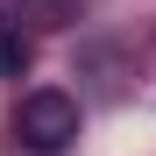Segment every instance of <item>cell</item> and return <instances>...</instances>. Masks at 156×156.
I'll return each instance as SVG.
<instances>
[{
	"instance_id": "6da1fadb",
	"label": "cell",
	"mask_w": 156,
	"mask_h": 156,
	"mask_svg": "<svg viewBox=\"0 0 156 156\" xmlns=\"http://www.w3.org/2000/svg\"><path fill=\"white\" fill-rule=\"evenodd\" d=\"M78 99L57 92V85H36V92H21V107H14V142L21 149H36V156H64L78 142Z\"/></svg>"
},
{
	"instance_id": "7a4b0ae2",
	"label": "cell",
	"mask_w": 156,
	"mask_h": 156,
	"mask_svg": "<svg viewBox=\"0 0 156 156\" xmlns=\"http://www.w3.org/2000/svg\"><path fill=\"white\" fill-rule=\"evenodd\" d=\"M36 64V43H29V29H21L14 14H0V78H21Z\"/></svg>"
}]
</instances>
